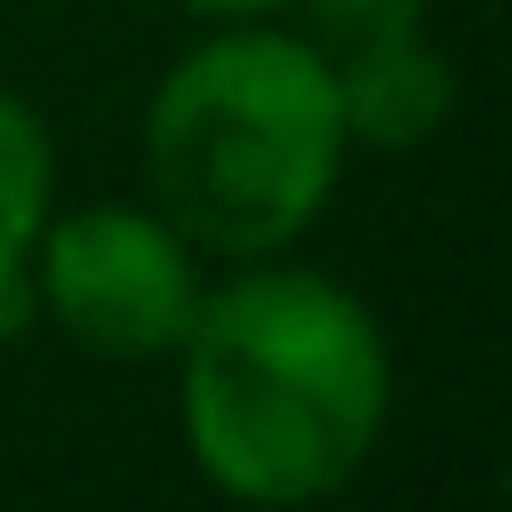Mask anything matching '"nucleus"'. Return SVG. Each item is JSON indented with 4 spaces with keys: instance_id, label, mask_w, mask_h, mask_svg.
<instances>
[{
    "instance_id": "2",
    "label": "nucleus",
    "mask_w": 512,
    "mask_h": 512,
    "mask_svg": "<svg viewBox=\"0 0 512 512\" xmlns=\"http://www.w3.org/2000/svg\"><path fill=\"white\" fill-rule=\"evenodd\" d=\"M144 168L160 216L216 256L288 248L336 192L344 112L312 40L264 16L168 64L144 112Z\"/></svg>"
},
{
    "instance_id": "5",
    "label": "nucleus",
    "mask_w": 512,
    "mask_h": 512,
    "mask_svg": "<svg viewBox=\"0 0 512 512\" xmlns=\"http://www.w3.org/2000/svg\"><path fill=\"white\" fill-rule=\"evenodd\" d=\"M56 208V144L24 96L0 88V336L32 320V240Z\"/></svg>"
},
{
    "instance_id": "6",
    "label": "nucleus",
    "mask_w": 512,
    "mask_h": 512,
    "mask_svg": "<svg viewBox=\"0 0 512 512\" xmlns=\"http://www.w3.org/2000/svg\"><path fill=\"white\" fill-rule=\"evenodd\" d=\"M192 16H224V24H248V16H272V8H296V0H184Z\"/></svg>"
},
{
    "instance_id": "4",
    "label": "nucleus",
    "mask_w": 512,
    "mask_h": 512,
    "mask_svg": "<svg viewBox=\"0 0 512 512\" xmlns=\"http://www.w3.org/2000/svg\"><path fill=\"white\" fill-rule=\"evenodd\" d=\"M312 56L328 64L344 144L416 152L456 112V72L424 24V0H304Z\"/></svg>"
},
{
    "instance_id": "3",
    "label": "nucleus",
    "mask_w": 512,
    "mask_h": 512,
    "mask_svg": "<svg viewBox=\"0 0 512 512\" xmlns=\"http://www.w3.org/2000/svg\"><path fill=\"white\" fill-rule=\"evenodd\" d=\"M32 312H48L72 344L104 360H160L200 312L192 240L160 208H48L32 240Z\"/></svg>"
},
{
    "instance_id": "1",
    "label": "nucleus",
    "mask_w": 512,
    "mask_h": 512,
    "mask_svg": "<svg viewBox=\"0 0 512 512\" xmlns=\"http://www.w3.org/2000/svg\"><path fill=\"white\" fill-rule=\"evenodd\" d=\"M176 360L184 448L232 504L280 512L336 496L392 416L376 312L304 264H248L224 288H200Z\"/></svg>"
}]
</instances>
